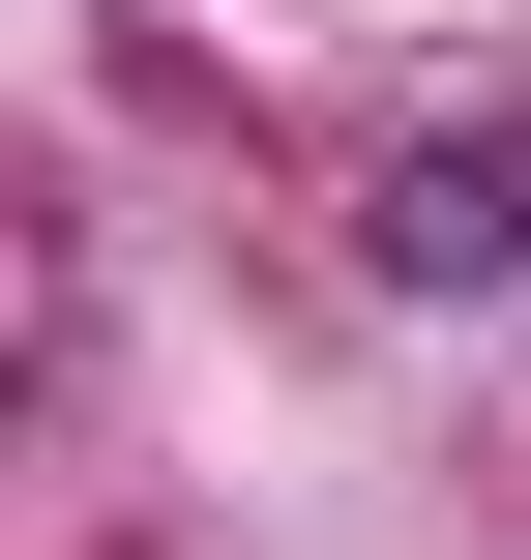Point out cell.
<instances>
[{"label": "cell", "instance_id": "cell-1", "mask_svg": "<svg viewBox=\"0 0 531 560\" xmlns=\"http://www.w3.org/2000/svg\"><path fill=\"white\" fill-rule=\"evenodd\" d=\"M355 295L384 325H503L531 295V89H443L355 148Z\"/></svg>", "mask_w": 531, "mask_h": 560}]
</instances>
